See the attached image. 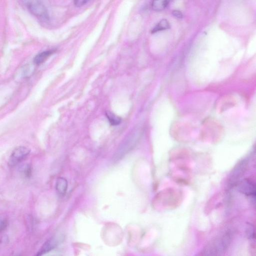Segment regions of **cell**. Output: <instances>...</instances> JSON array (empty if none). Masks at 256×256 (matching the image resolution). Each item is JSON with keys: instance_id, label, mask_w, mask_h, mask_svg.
<instances>
[{"instance_id": "cell-1", "label": "cell", "mask_w": 256, "mask_h": 256, "mask_svg": "<svg viewBox=\"0 0 256 256\" xmlns=\"http://www.w3.org/2000/svg\"><path fill=\"white\" fill-rule=\"evenodd\" d=\"M28 10L38 18L46 20L48 18L46 8L40 0H22Z\"/></svg>"}, {"instance_id": "cell-2", "label": "cell", "mask_w": 256, "mask_h": 256, "mask_svg": "<svg viewBox=\"0 0 256 256\" xmlns=\"http://www.w3.org/2000/svg\"><path fill=\"white\" fill-rule=\"evenodd\" d=\"M30 153V150L24 146L16 148L12 152L8 160L10 167H14L24 159Z\"/></svg>"}, {"instance_id": "cell-3", "label": "cell", "mask_w": 256, "mask_h": 256, "mask_svg": "<svg viewBox=\"0 0 256 256\" xmlns=\"http://www.w3.org/2000/svg\"><path fill=\"white\" fill-rule=\"evenodd\" d=\"M237 188L240 192L246 196L254 198L256 196L255 183L250 179H244L237 185Z\"/></svg>"}, {"instance_id": "cell-4", "label": "cell", "mask_w": 256, "mask_h": 256, "mask_svg": "<svg viewBox=\"0 0 256 256\" xmlns=\"http://www.w3.org/2000/svg\"><path fill=\"white\" fill-rule=\"evenodd\" d=\"M246 161L242 160L236 166L230 175V180L232 184L234 183L244 174L246 168Z\"/></svg>"}, {"instance_id": "cell-5", "label": "cell", "mask_w": 256, "mask_h": 256, "mask_svg": "<svg viewBox=\"0 0 256 256\" xmlns=\"http://www.w3.org/2000/svg\"><path fill=\"white\" fill-rule=\"evenodd\" d=\"M58 244V240L52 237L48 240L40 248V250L36 254V256H41L48 252L54 248Z\"/></svg>"}, {"instance_id": "cell-6", "label": "cell", "mask_w": 256, "mask_h": 256, "mask_svg": "<svg viewBox=\"0 0 256 256\" xmlns=\"http://www.w3.org/2000/svg\"><path fill=\"white\" fill-rule=\"evenodd\" d=\"M67 188V180L64 178H58L56 184V188L58 193L62 196L64 195L66 192Z\"/></svg>"}, {"instance_id": "cell-7", "label": "cell", "mask_w": 256, "mask_h": 256, "mask_svg": "<svg viewBox=\"0 0 256 256\" xmlns=\"http://www.w3.org/2000/svg\"><path fill=\"white\" fill-rule=\"evenodd\" d=\"M54 52V50H52L42 52L38 54L34 58V64L38 65L44 62Z\"/></svg>"}, {"instance_id": "cell-8", "label": "cell", "mask_w": 256, "mask_h": 256, "mask_svg": "<svg viewBox=\"0 0 256 256\" xmlns=\"http://www.w3.org/2000/svg\"><path fill=\"white\" fill-rule=\"evenodd\" d=\"M170 0H153L152 7L153 10L160 12L164 9Z\"/></svg>"}, {"instance_id": "cell-9", "label": "cell", "mask_w": 256, "mask_h": 256, "mask_svg": "<svg viewBox=\"0 0 256 256\" xmlns=\"http://www.w3.org/2000/svg\"><path fill=\"white\" fill-rule=\"evenodd\" d=\"M170 28L168 22L164 19L161 20L152 30V33H155L160 31L167 30Z\"/></svg>"}, {"instance_id": "cell-10", "label": "cell", "mask_w": 256, "mask_h": 256, "mask_svg": "<svg viewBox=\"0 0 256 256\" xmlns=\"http://www.w3.org/2000/svg\"><path fill=\"white\" fill-rule=\"evenodd\" d=\"M106 116L108 120L112 126H116L120 124L121 120L118 116L114 115L110 112H106Z\"/></svg>"}, {"instance_id": "cell-11", "label": "cell", "mask_w": 256, "mask_h": 256, "mask_svg": "<svg viewBox=\"0 0 256 256\" xmlns=\"http://www.w3.org/2000/svg\"><path fill=\"white\" fill-rule=\"evenodd\" d=\"M246 234L249 238L252 239V240H254L255 234H254V229L252 226L250 224H248V226L246 228Z\"/></svg>"}, {"instance_id": "cell-12", "label": "cell", "mask_w": 256, "mask_h": 256, "mask_svg": "<svg viewBox=\"0 0 256 256\" xmlns=\"http://www.w3.org/2000/svg\"><path fill=\"white\" fill-rule=\"evenodd\" d=\"M90 0H74V4L76 6L80 7L86 4Z\"/></svg>"}, {"instance_id": "cell-13", "label": "cell", "mask_w": 256, "mask_h": 256, "mask_svg": "<svg viewBox=\"0 0 256 256\" xmlns=\"http://www.w3.org/2000/svg\"><path fill=\"white\" fill-rule=\"evenodd\" d=\"M172 15L178 18H182L183 16L182 13L178 10H174L172 12Z\"/></svg>"}, {"instance_id": "cell-14", "label": "cell", "mask_w": 256, "mask_h": 256, "mask_svg": "<svg viewBox=\"0 0 256 256\" xmlns=\"http://www.w3.org/2000/svg\"><path fill=\"white\" fill-rule=\"evenodd\" d=\"M7 222L4 220L0 219V232H2L6 227Z\"/></svg>"}]
</instances>
